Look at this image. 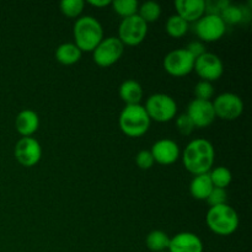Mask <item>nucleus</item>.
Instances as JSON below:
<instances>
[{"mask_svg":"<svg viewBox=\"0 0 252 252\" xmlns=\"http://www.w3.org/2000/svg\"><path fill=\"white\" fill-rule=\"evenodd\" d=\"M216 152L209 140L203 138H197L191 140L185 148L184 165L194 176L202 174H208L213 167Z\"/></svg>","mask_w":252,"mask_h":252,"instance_id":"1","label":"nucleus"},{"mask_svg":"<svg viewBox=\"0 0 252 252\" xmlns=\"http://www.w3.org/2000/svg\"><path fill=\"white\" fill-rule=\"evenodd\" d=\"M74 39L81 52H93L103 39V30L98 20L93 16L79 17L74 24Z\"/></svg>","mask_w":252,"mask_h":252,"instance_id":"2","label":"nucleus"},{"mask_svg":"<svg viewBox=\"0 0 252 252\" xmlns=\"http://www.w3.org/2000/svg\"><path fill=\"white\" fill-rule=\"evenodd\" d=\"M120 128L128 137H142L148 132L152 120L148 116L144 106L127 105L120 115Z\"/></svg>","mask_w":252,"mask_h":252,"instance_id":"3","label":"nucleus"},{"mask_svg":"<svg viewBox=\"0 0 252 252\" xmlns=\"http://www.w3.org/2000/svg\"><path fill=\"white\" fill-rule=\"evenodd\" d=\"M206 221L208 228L218 235L226 236L235 233L239 226L238 213L229 204L211 207L207 213Z\"/></svg>","mask_w":252,"mask_h":252,"instance_id":"4","label":"nucleus"},{"mask_svg":"<svg viewBox=\"0 0 252 252\" xmlns=\"http://www.w3.org/2000/svg\"><path fill=\"white\" fill-rule=\"evenodd\" d=\"M150 120L157 122H169L176 116L177 103L166 94H154L147 100L144 106Z\"/></svg>","mask_w":252,"mask_h":252,"instance_id":"5","label":"nucleus"},{"mask_svg":"<svg viewBox=\"0 0 252 252\" xmlns=\"http://www.w3.org/2000/svg\"><path fill=\"white\" fill-rule=\"evenodd\" d=\"M148 24L138 14L126 17L118 27V39L127 46H138L145 39Z\"/></svg>","mask_w":252,"mask_h":252,"instance_id":"6","label":"nucleus"},{"mask_svg":"<svg viewBox=\"0 0 252 252\" xmlns=\"http://www.w3.org/2000/svg\"><path fill=\"white\" fill-rule=\"evenodd\" d=\"M125 46L122 42L118 39V37H107L103 38L93 51L94 62L98 66H110L118 62V59L122 57Z\"/></svg>","mask_w":252,"mask_h":252,"instance_id":"7","label":"nucleus"},{"mask_svg":"<svg viewBox=\"0 0 252 252\" xmlns=\"http://www.w3.org/2000/svg\"><path fill=\"white\" fill-rule=\"evenodd\" d=\"M213 107L216 117L225 121H234L241 116L244 111V102L236 94L224 93L220 94L214 100Z\"/></svg>","mask_w":252,"mask_h":252,"instance_id":"8","label":"nucleus"},{"mask_svg":"<svg viewBox=\"0 0 252 252\" xmlns=\"http://www.w3.org/2000/svg\"><path fill=\"white\" fill-rule=\"evenodd\" d=\"M226 25L219 15H203L194 25V32L204 42L218 41L225 33Z\"/></svg>","mask_w":252,"mask_h":252,"instance_id":"9","label":"nucleus"},{"mask_svg":"<svg viewBox=\"0 0 252 252\" xmlns=\"http://www.w3.org/2000/svg\"><path fill=\"white\" fill-rule=\"evenodd\" d=\"M196 59L184 48L175 49L166 54L164 59V68L170 75L185 76L193 70Z\"/></svg>","mask_w":252,"mask_h":252,"instance_id":"10","label":"nucleus"},{"mask_svg":"<svg viewBox=\"0 0 252 252\" xmlns=\"http://www.w3.org/2000/svg\"><path fill=\"white\" fill-rule=\"evenodd\" d=\"M193 69L201 76L202 80L211 83V81L218 80L223 75L224 65L221 59L217 54L206 52L201 57L196 58Z\"/></svg>","mask_w":252,"mask_h":252,"instance_id":"11","label":"nucleus"},{"mask_svg":"<svg viewBox=\"0 0 252 252\" xmlns=\"http://www.w3.org/2000/svg\"><path fill=\"white\" fill-rule=\"evenodd\" d=\"M15 158L22 166H34L42 158L41 144L32 137H22L15 145Z\"/></svg>","mask_w":252,"mask_h":252,"instance_id":"12","label":"nucleus"},{"mask_svg":"<svg viewBox=\"0 0 252 252\" xmlns=\"http://www.w3.org/2000/svg\"><path fill=\"white\" fill-rule=\"evenodd\" d=\"M187 116L191 118L194 127L206 128L216 120V112L212 101L192 100L187 107Z\"/></svg>","mask_w":252,"mask_h":252,"instance_id":"13","label":"nucleus"},{"mask_svg":"<svg viewBox=\"0 0 252 252\" xmlns=\"http://www.w3.org/2000/svg\"><path fill=\"white\" fill-rule=\"evenodd\" d=\"M154 161L161 165H171L180 158V148L172 139H160L153 144L152 150Z\"/></svg>","mask_w":252,"mask_h":252,"instance_id":"14","label":"nucleus"},{"mask_svg":"<svg viewBox=\"0 0 252 252\" xmlns=\"http://www.w3.org/2000/svg\"><path fill=\"white\" fill-rule=\"evenodd\" d=\"M169 252H203V243L196 234L184 231L170 239Z\"/></svg>","mask_w":252,"mask_h":252,"instance_id":"15","label":"nucleus"},{"mask_svg":"<svg viewBox=\"0 0 252 252\" xmlns=\"http://www.w3.org/2000/svg\"><path fill=\"white\" fill-rule=\"evenodd\" d=\"M177 15L185 21L196 22L206 12V1L204 0H177L175 2Z\"/></svg>","mask_w":252,"mask_h":252,"instance_id":"16","label":"nucleus"},{"mask_svg":"<svg viewBox=\"0 0 252 252\" xmlns=\"http://www.w3.org/2000/svg\"><path fill=\"white\" fill-rule=\"evenodd\" d=\"M15 127L22 137H31L39 127L38 115L32 110H22L16 116Z\"/></svg>","mask_w":252,"mask_h":252,"instance_id":"17","label":"nucleus"},{"mask_svg":"<svg viewBox=\"0 0 252 252\" xmlns=\"http://www.w3.org/2000/svg\"><path fill=\"white\" fill-rule=\"evenodd\" d=\"M120 97L127 105H139L143 98V88L138 81L129 79L121 84Z\"/></svg>","mask_w":252,"mask_h":252,"instance_id":"18","label":"nucleus"},{"mask_svg":"<svg viewBox=\"0 0 252 252\" xmlns=\"http://www.w3.org/2000/svg\"><path fill=\"white\" fill-rule=\"evenodd\" d=\"M212 189H213V184H212L208 174L197 175L189 185V192H191L192 197L199 199V201H203V199L207 201Z\"/></svg>","mask_w":252,"mask_h":252,"instance_id":"19","label":"nucleus"},{"mask_svg":"<svg viewBox=\"0 0 252 252\" xmlns=\"http://www.w3.org/2000/svg\"><path fill=\"white\" fill-rule=\"evenodd\" d=\"M81 53L83 52L75 46V43L66 42L56 49V59L64 65H71L79 62V59L81 58Z\"/></svg>","mask_w":252,"mask_h":252,"instance_id":"20","label":"nucleus"},{"mask_svg":"<svg viewBox=\"0 0 252 252\" xmlns=\"http://www.w3.org/2000/svg\"><path fill=\"white\" fill-rule=\"evenodd\" d=\"M148 249L153 252H162L169 250L170 245V238L166 233L161 230H154L152 233L148 234L147 236Z\"/></svg>","mask_w":252,"mask_h":252,"instance_id":"21","label":"nucleus"},{"mask_svg":"<svg viewBox=\"0 0 252 252\" xmlns=\"http://www.w3.org/2000/svg\"><path fill=\"white\" fill-rule=\"evenodd\" d=\"M219 16L221 17V20H223L225 25H238L241 24L244 20H246V11L244 10L243 6H239V5L231 4L230 2L228 6L221 10Z\"/></svg>","mask_w":252,"mask_h":252,"instance_id":"22","label":"nucleus"},{"mask_svg":"<svg viewBox=\"0 0 252 252\" xmlns=\"http://www.w3.org/2000/svg\"><path fill=\"white\" fill-rule=\"evenodd\" d=\"M189 24L187 21H185L181 16L179 15H172L167 19L166 21V32L171 37L175 38H179V37L185 36L189 31Z\"/></svg>","mask_w":252,"mask_h":252,"instance_id":"23","label":"nucleus"},{"mask_svg":"<svg viewBox=\"0 0 252 252\" xmlns=\"http://www.w3.org/2000/svg\"><path fill=\"white\" fill-rule=\"evenodd\" d=\"M208 175L211 177L213 187H218V189H225L230 185L231 180H233L231 171L225 166L216 167L211 172H208Z\"/></svg>","mask_w":252,"mask_h":252,"instance_id":"24","label":"nucleus"},{"mask_svg":"<svg viewBox=\"0 0 252 252\" xmlns=\"http://www.w3.org/2000/svg\"><path fill=\"white\" fill-rule=\"evenodd\" d=\"M138 15L144 20L147 24L155 22L161 15V7L157 1H145L138 7Z\"/></svg>","mask_w":252,"mask_h":252,"instance_id":"25","label":"nucleus"},{"mask_svg":"<svg viewBox=\"0 0 252 252\" xmlns=\"http://www.w3.org/2000/svg\"><path fill=\"white\" fill-rule=\"evenodd\" d=\"M111 5L113 6V10L123 19L137 14L138 7H139L137 0H115Z\"/></svg>","mask_w":252,"mask_h":252,"instance_id":"26","label":"nucleus"},{"mask_svg":"<svg viewBox=\"0 0 252 252\" xmlns=\"http://www.w3.org/2000/svg\"><path fill=\"white\" fill-rule=\"evenodd\" d=\"M85 2L83 0H63L61 2V11L68 17H78L83 12Z\"/></svg>","mask_w":252,"mask_h":252,"instance_id":"27","label":"nucleus"},{"mask_svg":"<svg viewBox=\"0 0 252 252\" xmlns=\"http://www.w3.org/2000/svg\"><path fill=\"white\" fill-rule=\"evenodd\" d=\"M194 95L197 100L211 101L212 96L214 95V86L212 83L206 80H201L194 86Z\"/></svg>","mask_w":252,"mask_h":252,"instance_id":"28","label":"nucleus"},{"mask_svg":"<svg viewBox=\"0 0 252 252\" xmlns=\"http://www.w3.org/2000/svg\"><path fill=\"white\" fill-rule=\"evenodd\" d=\"M226 199H228V193H226L225 189H218V187H213L211 194L207 198V202L211 204V207L220 206V204H225Z\"/></svg>","mask_w":252,"mask_h":252,"instance_id":"29","label":"nucleus"},{"mask_svg":"<svg viewBox=\"0 0 252 252\" xmlns=\"http://www.w3.org/2000/svg\"><path fill=\"white\" fill-rule=\"evenodd\" d=\"M176 127L182 135H189L192 133V130L194 129L193 123H192L191 118L187 116V113L180 115L179 117H177Z\"/></svg>","mask_w":252,"mask_h":252,"instance_id":"30","label":"nucleus"},{"mask_svg":"<svg viewBox=\"0 0 252 252\" xmlns=\"http://www.w3.org/2000/svg\"><path fill=\"white\" fill-rule=\"evenodd\" d=\"M135 162L142 170H149L154 165V158L150 150H140L135 158Z\"/></svg>","mask_w":252,"mask_h":252,"instance_id":"31","label":"nucleus"},{"mask_svg":"<svg viewBox=\"0 0 252 252\" xmlns=\"http://www.w3.org/2000/svg\"><path fill=\"white\" fill-rule=\"evenodd\" d=\"M185 49H186V51L189 52V53L191 54L194 59L198 58V57H201L202 54L206 53V47H204L203 42H201V41L191 42V43H189L187 48H185Z\"/></svg>","mask_w":252,"mask_h":252,"instance_id":"32","label":"nucleus"},{"mask_svg":"<svg viewBox=\"0 0 252 252\" xmlns=\"http://www.w3.org/2000/svg\"><path fill=\"white\" fill-rule=\"evenodd\" d=\"M89 4H91L93 6H97V7H102V6H107V5L112 4L111 0H90Z\"/></svg>","mask_w":252,"mask_h":252,"instance_id":"33","label":"nucleus"},{"mask_svg":"<svg viewBox=\"0 0 252 252\" xmlns=\"http://www.w3.org/2000/svg\"><path fill=\"white\" fill-rule=\"evenodd\" d=\"M162 252H169V251H162Z\"/></svg>","mask_w":252,"mask_h":252,"instance_id":"34","label":"nucleus"}]
</instances>
